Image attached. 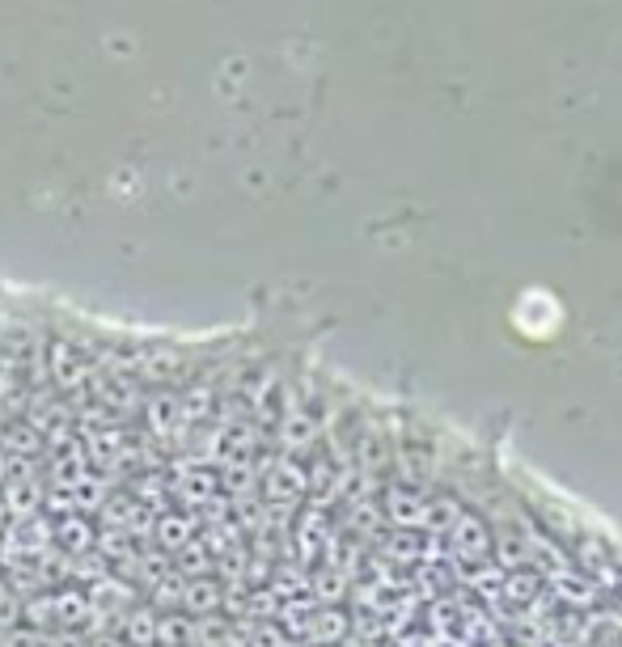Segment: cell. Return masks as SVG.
<instances>
[{
  "label": "cell",
  "mask_w": 622,
  "mask_h": 647,
  "mask_svg": "<svg viewBox=\"0 0 622 647\" xmlns=\"http://www.w3.org/2000/svg\"><path fill=\"white\" fill-rule=\"evenodd\" d=\"M127 644H132V647L157 644V618H153V609H140V613H132V618H127Z\"/></svg>",
  "instance_id": "cell-8"
},
{
  "label": "cell",
  "mask_w": 622,
  "mask_h": 647,
  "mask_svg": "<svg viewBox=\"0 0 622 647\" xmlns=\"http://www.w3.org/2000/svg\"><path fill=\"white\" fill-rule=\"evenodd\" d=\"M191 533H195V521L191 517H183V512H178V517H161V521H157V542H161L165 550H183V546L191 542Z\"/></svg>",
  "instance_id": "cell-5"
},
{
  "label": "cell",
  "mask_w": 622,
  "mask_h": 647,
  "mask_svg": "<svg viewBox=\"0 0 622 647\" xmlns=\"http://www.w3.org/2000/svg\"><path fill=\"white\" fill-rule=\"evenodd\" d=\"M344 626H348V622H344V613H322V618L313 622V631H318L313 639H339V631H344Z\"/></svg>",
  "instance_id": "cell-10"
},
{
  "label": "cell",
  "mask_w": 622,
  "mask_h": 647,
  "mask_svg": "<svg viewBox=\"0 0 622 647\" xmlns=\"http://www.w3.org/2000/svg\"><path fill=\"white\" fill-rule=\"evenodd\" d=\"M9 461H13V457H9V453H4V449H0V487L9 483Z\"/></svg>",
  "instance_id": "cell-11"
},
{
  "label": "cell",
  "mask_w": 622,
  "mask_h": 647,
  "mask_svg": "<svg viewBox=\"0 0 622 647\" xmlns=\"http://www.w3.org/2000/svg\"><path fill=\"white\" fill-rule=\"evenodd\" d=\"M42 445V432H35V427H26V423H13V427H4L0 432V449L4 453H35Z\"/></svg>",
  "instance_id": "cell-6"
},
{
  "label": "cell",
  "mask_w": 622,
  "mask_h": 647,
  "mask_svg": "<svg viewBox=\"0 0 622 647\" xmlns=\"http://www.w3.org/2000/svg\"><path fill=\"white\" fill-rule=\"evenodd\" d=\"M170 495H178L183 503H203L212 495V474H195V470H178V478L170 483Z\"/></svg>",
  "instance_id": "cell-4"
},
{
  "label": "cell",
  "mask_w": 622,
  "mask_h": 647,
  "mask_svg": "<svg viewBox=\"0 0 622 647\" xmlns=\"http://www.w3.org/2000/svg\"><path fill=\"white\" fill-rule=\"evenodd\" d=\"M51 537L60 542V550H69V555H85L89 546H94V533L89 525L80 521V517H64V521H55L51 525Z\"/></svg>",
  "instance_id": "cell-2"
},
{
  "label": "cell",
  "mask_w": 622,
  "mask_h": 647,
  "mask_svg": "<svg viewBox=\"0 0 622 647\" xmlns=\"http://www.w3.org/2000/svg\"><path fill=\"white\" fill-rule=\"evenodd\" d=\"M306 487V478H301V470L297 465H288V461H279L275 465V474H272V483H268V492H272V499H293V495Z\"/></svg>",
  "instance_id": "cell-7"
},
{
  "label": "cell",
  "mask_w": 622,
  "mask_h": 647,
  "mask_svg": "<svg viewBox=\"0 0 622 647\" xmlns=\"http://www.w3.org/2000/svg\"><path fill=\"white\" fill-rule=\"evenodd\" d=\"M225 601V593H221V584H208V580H191L187 588H183V606L191 609V613H216Z\"/></svg>",
  "instance_id": "cell-3"
},
{
  "label": "cell",
  "mask_w": 622,
  "mask_h": 647,
  "mask_svg": "<svg viewBox=\"0 0 622 647\" xmlns=\"http://www.w3.org/2000/svg\"><path fill=\"white\" fill-rule=\"evenodd\" d=\"M187 635H191V622H187V618H178V622H174V618H165V622H157V644H174V647H183L187 644Z\"/></svg>",
  "instance_id": "cell-9"
},
{
  "label": "cell",
  "mask_w": 622,
  "mask_h": 647,
  "mask_svg": "<svg viewBox=\"0 0 622 647\" xmlns=\"http://www.w3.org/2000/svg\"><path fill=\"white\" fill-rule=\"evenodd\" d=\"M51 613H55V622H64V626H80V622L94 613V601H89V593H80V588H64L60 597H51Z\"/></svg>",
  "instance_id": "cell-1"
}]
</instances>
